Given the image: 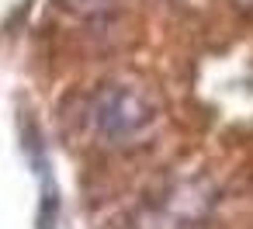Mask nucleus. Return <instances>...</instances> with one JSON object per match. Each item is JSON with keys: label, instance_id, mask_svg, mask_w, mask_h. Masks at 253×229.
Returning <instances> with one entry per match:
<instances>
[{"label": "nucleus", "instance_id": "1", "mask_svg": "<svg viewBox=\"0 0 253 229\" xmlns=\"http://www.w3.org/2000/svg\"><path fill=\"white\" fill-rule=\"evenodd\" d=\"M156 122V108L153 101L125 84H111L101 87L90 101V125L97 132V139L111 142V146H128L135 139H142Z\"/></svg>", "mask_w": 253, "mask_h": 229}, {"label": "nucleus", "instance_id": "2", "mask_svg": "<svg viewBox=\"0 0 253 229\" xmlns=\"http://www.w3.org/2000/svg\"><path fill=\"white\" fill-rule=\"evenodd\" d=\"M66 4L73 11H80V14H104V11H111L118 4V0H66Z\"/></svg>", "mask_w": 253, "mask_h": 229}, {"label": "nucleus", "instance_id": "3", "mask_svg": "<svg viewBox=\"0 0 253 229\" xmlns=\"http://www.w3.org/2000/svg\"><path fill=\"white\" fill-rule=\"evenodd\" d=\"M236 4H243V7H253V0H236Z\"/></svg>", "mask_w": 253, "mask_h": 229}]
</instances>
